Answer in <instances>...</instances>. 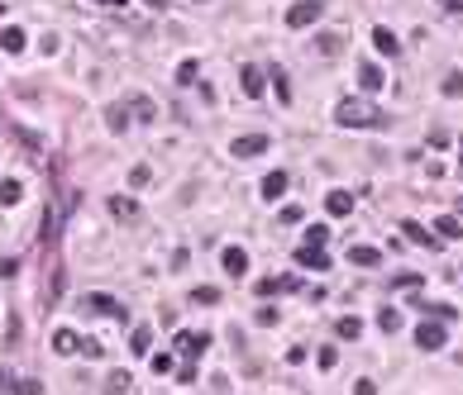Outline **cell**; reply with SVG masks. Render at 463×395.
Listing matches in <instances>:
<instances>
[{
  "instance_id": "ab89813d",
  "label": "cell",
  "mask_w": 463,
  "mask_h": 395,
  "mask_svg": "<svg viewBox=\"0 0 463 395\" xmlns=\"http://www.w3.org/2000/svg\"><path fill=\"white\" fill-rule=\"evenodd\" d=\"M301 219H306L301 205H287V210H282V224H301Z\"/></svg>"
},
{
  "instance_id": "cb8c5ba5",
  "label": "cell",
  "mask_w": 463,
  "mask_h": 395,
  "mask_svg": "<svg viewBox=\"0 0 463 395\" xmlns=\"http://www.w3.org/2000/svg\"><path fill=\"white\" fill-rule=\"evenodd\" d=\"M106 124L115 133H124V129H129V110H124V105H106Z\"/></svg>"
},
{
  "instance_id": "f546056e",
  "label": "cell",
  "mask_w": 463,
  "mask_h": 395,
  "mask_svg": "<svg viewBox=\"0 0 463 395\" xmlns=\"http://www.w3.org/2000/svg\"><path fill=\"white\" fill-rule=\"evenodd\" d=\"M420 310H425V319H439V324L459 319V310H454V305H420Z\"/></svg>"
},
{
  "instance_id": "ac0fdd59",
  "label": "cell",
  "mask_w": 463,
  "mask_h": 395,
  "mask_svg": "<svg viewBox=\"0 0 463 395\" xmlns=\"http://www.w3.org/2000/svg\"><path fill=\"white\" fill-rule=\"evenodd\" d=\"M435 238H463V219L459 214H439L435 219Z\"/></svg>"
},
{
  "instance_id": "c3c4849f",
  "label": "cell",
  "mask_w": 463,
  "mask_h": 395,
  "mask_svg": "<svg viewBox=\"0 0 463 395\" xmlns=\"http://www.w3.org/2000/svg\"><path fill=\"white\" fill-rule=\"evenodd\" d=\"M459 214H463V200H459Z\"/></svg>"
},
{
  "instance_id": "836d02e7",
  "label": "cell",
  "mask_w": 463,
  "mask_h": 395,
  "mask_svg": "<svg viewBox=\"0 0 463 395\" xmlns=\"http://www.w3.org/2000/svg\"><path fill=\"white\" fill-rule=\"evenodd\" d=\"M444 96H449V100H459V96H463V72H459V67L444 77Z\"/></svg>"
},
{
  "instance_id": "4dcf8cb0",
  "label": "cell",
  "mask_w": 463,
  "mask_h": 395,
  "mask_svg": "<svg viewBox=\"0 0 463 395\" xmlns=\"http://www.w3.org/2000/svg\"><path fill=\"white\" fill-rule=\"evenodd\" d=\"M129 386H134V381H129V371H110V376H106V391H110V395L129 391Z\"/></svg>"
},
{
  "instance_id": "7c38bea8",
  "label": "cell",
  "mask_w": 463,
  "mask_h": 395,
  "mask_svg": "<svg viewBox=\"0 0 463 395\" xmlns=\"http://www.w3.org/2000/svg\"><path fill=\"white\" fill-rule=\"evenodd\" d=\"M220 267H225L229 276H244L248 271V253L244 248H225V253H220Z\"/></svg>"
},
{
  "instance_id": "7dc6e473",
  "label": "cell",
  "mask_w": 463,
  "mask_h": 395,
  "mask_svg": "<svg viewBox=\"0 0 463 395\" xmlns=\"http://www.w3.org/2000/svg\"><path fill=\"white\" fill-rule=\"evenodd\" d=\"M96 5H115V10H124V0H96Z\"/></svg>"
},
{
  "instance_id": "83f0119b",
  "label": "cell",
  "mask_w": 463,
  "mask_h": 395,
  "mask_svg": "<svg viewBox=\"0 0 463 395\" xmlns=\"http://www.w3.org/2000/svg\"><path fill=\"white\" fill-rule=\"evenodd\" d=\"M273 86H277V100H282V105H292V81H287L282 67H273Z\"/></svg>"
},
{
  "instance_id": "6da1fadb",
  "label": "cell",
  "mask_w": 463,
  "mask_h": 395,
  "mask_svg": "<svg viewBox=\"0 0 463 395\" xmlns=\"http://www.w3.org/2000/svg\"><path fill=\"white\" fill-rule=\"evenodd\" d=\"M334 124H339V129H382L387 114H382L368 96H344V100L334 105Z\"/></svg>"
},
{
  "instance_id": "5bb4252c",
  "label": "cell",
  "mask_w": 463,
  "mask_h": 395,
  "mask_svg": "<svg viewBox=\"0 0 463 395\" xmlns=\"http://www.w3.org/2000/svg\"><path fill=\"white\" fill-rule=\"evenodd\" d=\"M358 86L373 96V91H382V67L378 62H358Z\"/></svg>"
},
{
  "instance_id": "7bdbcfd3",
  "label": "cell",
  "mask_w": 463,
  "mask_h": 395,
  "mask_svg": "<svg viewBox=\"0 0 463 395\" xmlns=\"http://www.w3.org/2000/svg\"><path fill=\"white\" fill-rule=\"evenodd\" d=\"M354 395H378V386H373V381L363 376V381H354Z\"/></svg>"
},
{
  "instance_id": "8992f818",
  "label": "cell",
  "mask_w": 463,
  "mask_h": 395,
  "mask_svg": "<svg viewBox=\"0 0 463 395\" xmlns=\"http://www.w3.org/2000/svg\"><path fill=\"white\" fill-rule=\"evenodd\" d=\"M401 234H406L415 248H444L435 238V229H425V224H415V219H401Z\"/></svg>"
},
{
  "instance_id": "52a82bcc",
  "label": "cell",
  "mask_w": 463,
  "mask_h": 395,
  "mask_svg": "<svg viewBox=\"0 0 463 395\" xmlns=\"http://www.w3.org/2000/svg\"><path fill=\"white\" fill-rule=\"evenodd\" d=\"M82 305H86V310H96V315H110V319H124V305H120V300H115V295H101V290H96V295H86Z\"/></svg>"
},
{
  "instance_id": "7402d4cb",
  "label": "cell",
  "mask_w": 463,
  "mask_h": 395,
  "mask_svg": "<svg viewBox=\"0 0 463 395\" xmlns=\"http://www.w3.org/2000/svg\"><path fill=\"white\" fill-rule=\"evenodd\" d=\"M20 200H24V186L15 181V177H5L0 181V205H20Z\"/></svg>"
},
{
  "instance_id": "7a4b0ae2",
  "label": "cell",
  "mask_w": 463,
  "mask_h": 395,
  "mask_svg": "<svg viewBox=\"0 0 463 395\" xmlns=\"http://www.w3.org/2000/svg\"><path fill=\"white\" fill-rule=\"evenodd\" d=\"M320 15H325L320 0H297V5L287 10V29H311V24H320Z\"/></svg>"
},
{
  "instance_id": "603a6c76",
  "label": "cell",
  "mask_w": 463,
  "mask_h": 395,
  "mask_svg": "<svg viewBox=\"0 0 463 395\" xmlns=\"http://www.w3.org/2000/svg\"><path fill=\"white\" fill-rule=\"evenodd\" d=\"M0 48H5V53H24V29L10 24V29H5V38H0Z\"/></svg>"
},
{
  "instance_id": "8d00e7d4",
  "label": "cell",
  "mask_w": 463,
  "mask_h": 395,
  "mask_svg": "<svg viewBox=\"0 0 463 395\" xmlns=\"http://www.w3.org/2000/svg\"><path fill=\"white\" fill-rule=\"evenodd\" d=\"M10 391L15 395H43V386L38 381H10Z\"/></svg>"
},
{
  "instance_id": "9a60e30c",
  "label": "cell",
  "mask_w": 463,
  "mask_h": 395,
  "mask_svg": "<svg viewBox=\"0 0 463 395\" xmlns=\"http://www.w3.org/2000/svg\"><path fill=\"white\" fill-rule=\"evenodd\" d=\"M287 186H292V177H287V172H268V177H263V200L287 195Z\"/></svg>"
},
{
  "instance_id": "f35d334b",
  "label": "cell",
  "mask_w": 463,
  "mask_h": 395,
  "mask_svg": "<svg viewBox=\"0 0 463 395\" xmlns=\"http://www.w3.org/2000/svg\"><path fill=\"white\" fill-rule=\"evenodd\" d=\"M129 181H134V186H148V181H153V172H148V167H129Z\"/></svg>"
},
{
  "instance_id": "30bf717a",
  "label": "cell",
  "mask_w": 463,
  "mask_h": 395,
  "mask_svg": "<svg viewBox=\"0 0 463 395\" xmlns=\"http://www.w3.org/2000/svg\"><path fill=\"white\" fill-rule=\"evenodd\" d=\"M297 267L325 271V267H329V253H325V248H311V243H301V248H297Z\"/></svg>"
},
{
  "instance_id": "bcb514c9",
  "label": "cell",
  "mask_w": 463,
  "mask_h": 395,
  "mask_svg": "<svg viewBox=\"0 0 463 395\" xmlns=\"http://www.w3.org/2000/svg\"><path fill=\"white\" fill-rule=\"evenodd\" d=\"M444 5H449V10H454V15H463V0H444Z\"/></svg>"
},
{
  "instance_id": "f907efd6",
  "label": "cell",
  "mask_w": 463,
  "mask_h": 395,
  "mask_svg": "<svg viewBox=\"0 0 463 395\" xmlns=\"http://www.w3.org/2000/svg\"><path fill=\"white\" fill-rule=\"evenodd\" d=\"M0 15H5V5H0Z\"/></svg>"
},
{
  "instance_id": "ee69618b",
  "label": "cell",
  "mask_w": 463,
  "mask_h": 395,
  "mask_svg": "<svg viewBox=\"0 0 463 395\" xmlns=\"http://www.w3.org/2000/svg\"><path fill=\"white\" fill-rule=\"evenodd\" d=\"M15 271H20V262H15V258H0V276H15Z\"/></svg>"
},
{
  "instance_id": "484cf974",
  "label": "cell",
  "mask_w": 463,
  "mask_h": 395,
  "mask_svg": "<svg viewBox=\"0 0 463 395\" xmlns=\"http://www.w3.org/2000/svg\"><path fill=\"white\" fill-rule=\"evenodd\" d=\"M129 114H138V119L148 124V119H158V105H153L148 96H134V105H129Z\"/></svg>"
},
{
  "instance_id": "ba28073f",
  "label": "cell",
  "mask_w": 463,
  "mask_h": 395,
  "mask_svg": "<svg viewBox=\"0 0 463 395\" xmlns=\"http://www.w3.org/2000/svg\"><path fill=\"white\" fill-rule=\"evenodd\" d=\"M239 86H244V96H253V100H258V96H263V86H268V72L248 62L244 72H239Z\"/></svg>"
},
{
  "instance_id": "74e56055",
  "label": "cell",
  "mask_w": 463,
  "mask_h": 395,
  "mask_svg": "<svg viewBox=\"0 0 463 395\" xmlns=\"http://www.w3.org/2000/svg\"><path fill=\"white\" fill-rule=\"evenodd\" d=\"M253 319H258V324H263V329H273V324H277V319H282V315H277L273 305H263V310H258V315H253Z\"/></svg>"
},
{
  "instance_id": "277c9868",
  "label": "cell",
  "mask_w": 463,
  "mask_h": 395,
  "mask_svg": "<svg viewBox=\"0 0 463 395\" xmlns=\"http://www.w3.org/2000/svg\"><path fill=\"white\" fill-rule=\"evenodd\" d=\"M268 133H239L234 138V158H258V153H268Z\"/></svg>"
},
{
  "instance_id": "9c48e42d",
  "label": "cell",
  "mask_w": 463,
  "mask_h": 395,
  "mask_svg": "<svg viewBox=\"0 0 463 395\" xmlns=\"http://www.w3.org/2000/svg\"><path fill=\"white\" fill-rule=\"evenodd\" d=\"M206 348H211V338H206V334H191V329H182V334H177V352H182V357H201Z\"/></svg>"
},
{
  "instance_id": "d590c367",
  "label": "cell",
  "mask_w": 463,
  "mask_h": 395,
  "mask_svg": "<svg viewBox=\"0 0 463 395\" xmlns=\"http://www.w3.org/2000/svg\"><path fill=\"white\" fill-rule=\"evenodd\" d=\"M315 362H320V371H334V367H339V352H334V348H320Z\"/></svg>"
},
{
  "instance_id": "b9f144b4",
  "label": "cell",
  "mask_w": 463,
  "mask_h": 395,
  "mask_svg": "<svg viewBox=\"0 0 463 395\" xmlns=\"http://www.w3.org/2000/svg\"><path fill=\"white\" fill-rule=\"evenodd\" d=\"M82 357H101V343H96V338H82Z\"/></svg>"
},
{
  "instance_id": "f6af8a7d",
  "label": "cell",
  "mask_w": 463,
  "mask_h": 395,
  "mask_svg": "<svg viewBox=\"0 0 463 395\" xmlns=\"http://www.w3.org/2000/svg\"><path fill=\"white\" fill-rule=\"evenodd\" d=\"M143 5H148V10H167V0H143Z\"/></svg>"
},
{
  "instance_id": "d6986e66",
  "label": "cell",
  "mask_w": 463,
  "mask_h": 395,
  "mask_svg": "<svg viewBox=\"0 0 463 395\" xmlns=\"http://www.w3.org/2000/svg\"><path fill=\"white\" fill-rule=\"evenodd\" d=\"M349 262H354V267H378L382 262V248H368V243H363V248H349Z\"/></svg>"
},
{
  "instance_id": "1f68e13d",
  "label": "cell",
  "mask_w": 463,
  "mask_h": 395,
  "mask_svg": "<svg viewBox=\"0 0 463 395\" xmlns=\"http://www.w3.org/2000/svg\"><path fill=\"white\" fill-rule=\"evenodd\" d=\"M334 334H339V338H349V343H354L358 334H363V324H358L354 315H349V319H339V324H334Z\"/></svg>"
},
{
  "instance_id": "f1b7e54d",
  "label": "cell",
  "mask_w": 463,
  "mask_h": 395,
  "mask_svg": "<svg viewBox=\"0 0 463 395\" xmlns=\"http://www.w3.org/2000/svg\"><path fill=\"white\" fill-rule=\"evenodd\" d=\"M196 77H201V62H196V57H187V62L177 67V86H191Z\"/></svg>"
},
{
  "instance_id": "3957f363",
  "label": "cell",
  "mask_w": 463,
  "mask_h": 395,
  "mask_svg": "<svg viewBox=\"0 0 463 395\" xmlns=\"http://www.w3.org/2000/svg\"><path fill=\"white\" fill-rule=\"evenodd\" d=\"M415 348H420V352H439V348H444V324H439V319L415 324Z\"/></svg>"
},
{
  "instance_id": "60d3db41",
  "label": "cell",
  "mask_w": 463,
  "mask_h": 395,
  "mask_svg": "<svg viewBox=\"0 0 463 395\" xmlns=\"http://www.w3.org/2000/svg\"><path fill=\"white\" fill-rule=\"evenodd\" d=\"M196 300H201V305H215L220 290H215V286H201V290H196Z\"/></svg>"
},
{
  "instance_id": "d6a6232c",
  "label": "cell",
  "mask_w": 463,
  "mask_h": 395,
  "mask_svg": "<svg viewBox=\"0 0 463 395\" xmlns=\"http://www.w3.org/2000/svg\"><path fill=\"white\" fill-rule=\"evenodd\" d=\"M378 329H382V334H397V329H401V315H397V310L387 305V310L378 315Z\"/></svg>"
},
{
  "instance_id": "4316f807",
  "label": "cell",
  "mask_w": 463,
  "mask_h": 395,
  "mask_svg": "<svg viewBox=\"0 0 463 395\" xmlns=\"http://www.w3.org/2000/svg\"><path fill=\"white\" fill-rule=\"evenodd\" d=\"M339 48H344V38H339V33H320V38H315V53H325V57H334Z\"/></svg>"
},
{
  "instance_id": "2e32d148",
  "label": "cell",
  "mask_w": 463,
  "mask_h": 395,
  "mask_svg": "<svg viewBox=\"0 0 463 395\" xmlns=\"http://www.w3.org/2000/svg\"><path fill=\"white\" fill-rule=\"evenodd\" d=\"M325 210L334 214V219H344V214L354 210V195H349V191H329V195H325Z\"/></svg>"
},
{
  "instance_id": "681fc988",
  "label": "cell",
  "mask_w": 463,
  "mask_h": 395,
  "mask_svg": "<svg viewBox=\"0 0 463 395\" xmlns=\"http://www.w3.org/2000/svg\"><path fill=\"white\" fill-rule=\"evenodd\" d=\"M459 162H463V148H459Z\"/></svg>"
},
{
  "instance_id": "44dd1931",
  "label": "cell",
  "mask_w": 463,
  "mask_h": 395,
  "mask_svg": "<svg viewBox=\"0 0 463 395\" xmlns=\"http://www.w3.org/2000/svg\"><path fill=\"white\" fill-rule=\"evenodd\" d=\"M129 348H134L138 357H148V348H153V329H148V324H138L134 334H129Z\"/></svg>"
},
{
  "instance_id": "ffe728a7",
  "label": "cell",
  "mask_w": 463,
  "mask_h": 395,
  "mask_svg": "<svg viewBox=\"0 0 463 395\" xmlns=\"http://www.w3.org/2000/svg\"><path fill=\"white\" fill-rule=\"evenodd\" d=\"M53 352H82V338L72 329H57L53 334Z\"/></svg>"
},
{
  "instance_id": "d4e9b609",
  "label": "cell",
  "mask_w": 463,
  "mask_h": 395,
  "mask_svg": "<svg viewBox=\"0 0 463 395\" xmlns=\"http://www.w3.org/2000/svg\"><path fill=\"white\" fill-rule=\"evenodd\" d=\"M148 371H153V376H172V371H177L172 352H153V357H148Z\"/></svg>"
},
{
  "instance_id": "4fadbf2b",
  "label": "cell",
  "mask_w": 463,
  "mask_h": 395,
  "mask_svg": "<svg viewBox=\"0 0 463 395\" xmlns=\"http://www.w3.org/2000/svg\"><path fill=\"white\" fill-rule=\"evenodd\" d=\"M373 43H378V53H387V57H397V53H401V38H397V33H392L387 24H378V29H373Z\"/></svg>"
},
{
  "instance_id": "8fae6325",
  "label": "cell",
  "mask_w": 463,
  "mask_h": 395,
  "mask_svg": "<svg viewBox=\"0 0 463 395\" xmlns=\"http://www.w3.org/2000/svg\"><path fill=\"white\" fill-rule=\"evenodd\" d=\"M110 214L124 219V224H134V219H138V200H134V195H110Z\"/></svg>"
},
{
  "instance_id": "5b68a950",
  "label": "cell",
  "mask_w": 463,
  "mask_h": 395,
  "mask_svg": "<svg viewBox=\"0 0 463 395\" xmlns=\"http://www.w3.org/2000/svg\"><path fill=\"white\" fill-rule=\"evenodd\" d=\"M258 295H263V300H273V295H292V290H301V281L297 276H268V281H258Z\"/></svg>"
},
{
  "instance_id": "e0dca14e",
  "label": "cell",
  "mask_w": 463,
  "mask_h": 395,
  "mask_svg": "<svg viewBox=\"0 0 463 395\" xmlns=\"http://www.w3.org/2000/svg\"><path fill=\"white\" fill-rule=\"evenodd\" d=\"M53 238H57V210H53V205H43V224H38V243H43V248H53Z\"/></svg>"
},
{
  "instance_id": "e575fe53",
  "label": "cell",
  "mask_w": 463,
  "mask_h": 395,
  "mask_svg": "<svg viewBox=\"0 0 463 395\" xmlns=\"http://www.w3.org/2000/svg\"><path fill=\"white\" fill-rule=\"evenodd\" d=\"M306 243H311V248H325V243H329V229H325V224H311Z\"/></svg>"
}]
</instances>
